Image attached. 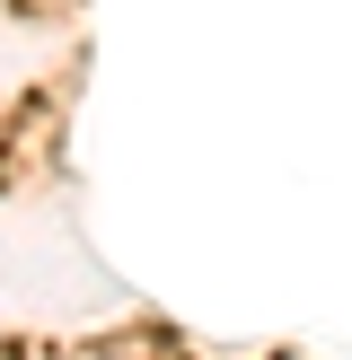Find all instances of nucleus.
I'll use <instances>...</instances> for the list:
<instances>
[]
</instances>
